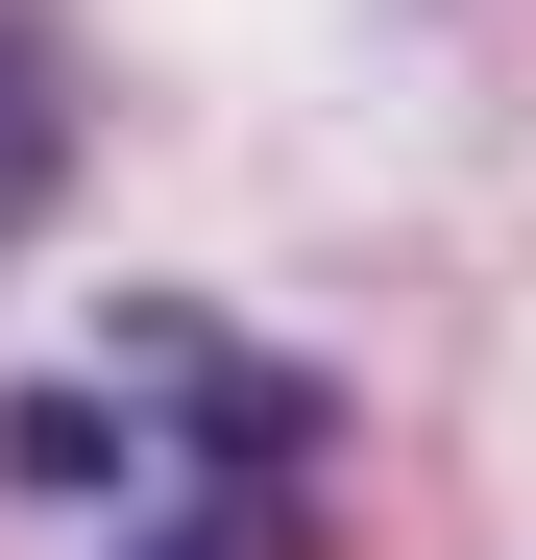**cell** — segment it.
Listing matches in <instances>:
<instances>
[{"mask_svg":"<svg viewBox=\"0 0 536 560\" xmlns=\"http://www.w3.org/2000/svg\"><path fill=\"white\" fill-rule=\"evenodd\" d=\"M147 560H317V439H171V536Z\"/></svg>","mask_w":536,"mask_h":560,"instance_id":"cell-1","label":"cell"},{"mask_svg":"<svg viewBox=\"0 0 536 560\" xmlns=\"http://www.w3.org/2000/svg\"><path fill=\"white\" fill-rule=\"evenodd\" d=\"M49 171H73V49H49V0H0V244L49 220Z\"/></svg>","mask_w":536,"mask_h":560,"instance_id":"cell-2","label":"cell"}]
</instances>
